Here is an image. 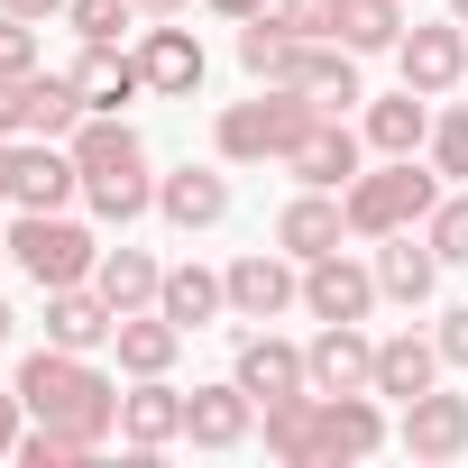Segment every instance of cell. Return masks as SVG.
Here are the masks:
<instances>
[{"label":"cell","instance_id":"cell-1","mask_svg":"<svg viewBox=\"0 0 468 468\" xmlns=\"http://www.w3.org/2000/svg\"><path fill=\"white\" fill-rule=\"evenodd\" d=\"M267 450H276L285 468L377 459V450H386V413H377V395H322V386H303V395L267 404Z\"/></svg>","mask_w":468,"mask_h":468},{"label":"cell","instance_id":"cell-2","mask_svg":"<svg viewBox=\"0 0 468 468\" xmlns=\"http://www.w3.org/2000/svg\"><path fill=\"white\" fill-rule=\"evenodd\" d=\"M19 404H28V422H47V431H74L83 450H101L111 431H120V386L92 367V349H28L19 358Z\"/></svg>","mask_w":468,"mask_h":468},{"label":"cell","instance_id":"cell-3","mask_svg":"<svg viewBox=\"0 0 468 468\" xmlns=\"http://www.w3.org/2000/svg\"><path fill=\"white\" fill-rule=\"evenodd\" d=\"M74 147V165H83V202L111 220V229H129L138 211H156V175H147V138L120 120V111H83V129L65 138Z\"/></svg>","mask_w":468,"mask_h":468},{"label":"cell","instance_id":"cell-4","mask_svg":"<svg viewBox=\"0 0 468 468\" xmlns=\"http://www.w3.org/2000/svg\"><path fill=\"white\" fill-rule=\"evenodd\" d=\"M313 120H322V111H313L303 92L258 83V101H229V111L211 120V147H220V165H285Z\"/></svg>","mask_w":468,"mask_h":468},{"label":"cell","instance_id":"cell-5","mask_svg":"<svg viewBox=\"0 0 468 468\" xmlns=\"http://www.w3.org/2000/svg\"><path fill=\"white\" fill-rule=\"evenodd\" d=\"M441 202V165H413V156H386V165H358V184L340 193L349 211V239H386V229H422Z\"/></svg>","mask_w":468,"mask_h":468},{"label":"cell","instance_id":"cell-6","mask_svg":"<svg viewBox=\"0 0 468 468\" xmlns=\"http://www.w3.org/2000/svg\"><path fill=\"white\" fill-rule=\"evenodd\" d=\"M10 258H19V276L37 285V294H56V285H92V267H101V239L83 220H65V211H19V229H10Z\"/></svg>","mask_w":468,"mask_h":468},{"label":"cell","instance_id":"cell-7","mask_svg":"<svg viewBox=\"0 0 468 468\" xmlns=\"http://www.w3.org/2000/svg\"><path fill=\"white\" fill-rule=\"evenodd\" d=\"M267 83L303 92L322 120H349V111L367 101V83H358V56H349L340 37H285V47H276V65H267Z\"/></svg>","mask_w":468,"mask_h":468},{"label":"cell","instance_id":"cell-8","mask_svg":"<svg viewBox=\"0 0 468 468\" xmlns=\"http://www.w3.org/2000/svg\"><path fill=\"white\" fill-rule=\"evenodd\" d=\"M220 285H229V322H276V313L303 303V258H285V249H249V258L220 267Z\"/></svg>","mask_w":468,"mask_h":468},{"label":"cell","instance_id":"cell-9","mask_svg":"<svg viewBox=\"0 0 468 468\" xmlns=\"http://www.w3.org/2000/svg\"><path fill=\"white\" fill-rule=\"evenodd\" d=\"M395 65H404V83L413 92H459L468 83V19H413L404 37H395Z\"/></svg>","mask_w":468,"mask_h":468},{"label":"cell","instance_id":"cell-10","mask_svg":"<svg viewBox=\"0 0 468 468\" xmlns=\"http://www.w3.org/2000/svg\"><path fill=\"white\" fill-rule=\"evenodd\" d=\"M386 294H377V267H358L349 249H331V258H303V313L313 322H367Z\"/></svg>","mask_w":468,"mask_h":468},{"label":"cell","instance_id":"cell-11","mask_svg":"<svg viewBox=\"0 0 468 468\" xmlns=\"http://www.w3.org/2000/svg\"><path fill=\"white\" fill-rule=\"evenodd\" d=\"M358 165H367V138H358L349 120H313V129L294 138V156H285V175L313 184V193H349Z\"/></svg>","mask_w":468,"mask_h":468},{"label":"cell","instance_id":"cell-12","mask_svg":"<svg viewBox=\"0 0 468 468\" xmlns=\"http://www.w3.org/2000/svg\"><path fill=\"white\" fill-rule=\"evenodd\" d=\"M138 74H147V92L193 101V92H202V74H211V56H202V37H193V28L156 19V28H138Z\"/></svg>","mask_w":468,"mask_h":468},{"label":"cell","instance_id":"cell-13","mask_svg":"<svg viewBox=\"0 0 468 468\" xmlns=\"http://www.w3.org/2000/svg\"><path fill=\"white\" fill-rule=\"evenodd\" d=\"M303 367H313L322 395H377V340L358 322H322L313 349H303Z\"/></svg>","mask_w":468,"mask_h":468},{"label":"cell","instance_id":"cell-14","mask_svg":"<svg viewBox=\"0 0 468 468\" xmlns=\"http://www.w3.org/2000/svg\"><path fill=\"white\" fill-rule=\"evenodd\" d=\"M258 431V395L239 386V377H220V386H193L184 395V441L193 450H239Z\"/></svg>","mask_w":468,"mask_h":468},{"label":"cell","instance_id":"cell-15","mask_svg":"<svg viewBox=\"0 0 468 468\" xmlns=\"http://www.w3.org/2000/svg\"><path fill=\"white\" fill-rule=\"evenodd\" d=\"M229 377H239V386L258 395V413L313 386V367H303V349H294V340H276V331H239V367H229Z\"/></svg>","mask_w":468,"mask_h":468},{"label":"cell","instance_id":"cell-16","mask_svg":"<svg viewBox=\"0 0 468 468\" xmlns=\"http://www.w3.org/2000/svg\"><path fill=\"white\" fill-rule=\"evenodd\" d=\"M422 468H441V459H459L468 450V395H441V386H422L413 404H404V431H395Z\"/></svg>","mask_w":468,"mask_h":468},{"label":"cell","instance_id":"cell-17","mask_svg":"<svg viewBox=\"0 0 468 468\" xmlns=\"http://www.w3.org/2000/svg\"><path fill=\"white\" fill-rule=\"evenodd\" d=\"M74 193H83V165H74V147H56V138L19 147V165H10V202H19V211H65Z\"/></svg>","mask_w":468,"mask_h":468},{"label":"cell","instance_id":"cell-18","mask_svg":"<svg viewBox=\"0 0 468 468\" xmlns=\"http://www.w3.org/2000/svg\"><path fill=\"white\" fill-rule=\"evenodd\" d=\"M156 211L175 229H220L229 220V175L220 165H175V175H156Z\"/></svg>","mask_w":468,"mask_h":468},{"label":"cell","instance_id":"cell-19","mask_svg":"<svg viewBox=\"0 0 468 468\" xmlns=\"http://www.w3.org/2000/svg\"><path fill=\"white\" fill-rule=\"evenodd\" d=\"M340 239H349V211H340V193H313V184H303V193L276 211V249H285V258H331Z\"/></svg>","mask_w":468,"mask_h":468},{"label":"cell","instance_id":"cell-20","mask_svg":"<svg viewBox=\"0 0 468 468\" xmlns=\"http://www.w3.org/2000/svg\"><path fill=\"white\" fill-rule=\"evenodd\" d=\"M441 285V249L422 239V229H386L377 239V294L386 303H422Z\"/></svg>","mask_w":468,"mask_h":468},{"label":"cell","instance_id":"cell-21","mask_svg":"<svg viewBox=\"0 0 468 468\" xmlns=\"http://www.w3.org/2000/svg\"><path fill=\"white\" fill-rule=\"evenodd\" d=\"M358 138H367L377 156H422V147H431V92H413V83H404V92H377Z\"/></svg>","mask_w":468,"mask_h":468},{"label":"cell","instance_id":"cell-22","mask_svg":"<svg viewBox=\"0 0 468 468\" xmlns=\"http://www.w3.org/2000/svg\"><path fill=\"white\" fill-rule=\"evenodd\" d=\"M120 441H129V450H165V441H184V386L138 377V386L120 395Z\"/></svg>","mask_w":468,"mask_h":468},{"label":"cell","instance_id":"cell-23","mask_svg":"<svg viewBox=\"0 0 468 468\" xmlns=\"http://www.w3.org/2000/svg\"><path fill=\"white\" fill-rule=\"evenodd\" d=\"M74 92H83V111H129V101L147 92L138 47H83V56H74Z\"/></svg>","mask_w":468,"mask_h":468},{"label":"cell","instance_id":"cell-24","mask_svg":"<svg viewBox=\"0 0 468 468\" xmlns=\"http://www.w3.org/2000/svg\"><path fill=\"white\" fill-rule=\"evenodd\" d=\"M111 331H120V313L101 303V285H56L47 294V340L56 349H111Z\"/></svg>","mask_w":468,"mask_h":468},{"label":"cell","instance_id":"cell-25","mask_svg":"<svg viewBox=\"0 0 468 468\" xmlns=\"http://www.w3.org/2000/svg\"><path fill=\"white\" fill-rule=\"evenodd\" d=\"M156 313L193 340V331H211L220 313H229V285L211 276V267H165V285H156Z\"/></svg>","mask_w":468,"mask_h":468},{"label":"cell","instance_id":"cell-26","mask_svg":"<svg viewBox=\"0 0 468 468\" xmlns=\"http://www.w3.org/2000/svg\"><path fill=\"white\" fill-rule=\"evenodd\" d=\"M441 340H422V331H395V340H377V395H395V404H413L422 386H441Z\"/></svg>","mask_w":468,"mask_h":468},{"label":"cell","instance_id":"cell-27","mask_svg":"<svg viewBox=\"0 0 468 468\" xmlns=\"http://www.w3.org/2000/svg\"><path fill=\"white\" fill-rule=\"evenodd\" d=\"M111 349H120V367H129V377H165V367H175V349H184V331L147 303V313H120Z\"/></svg>","mask_w":468,"mask_h":468},{"label":"cell","instance_id":"cell-28","mask_svg":"<svg viewBox=\"0 0 468 468\" xmlns=\"http://www.w3.org/2000/svg\"><path fill=\"white\" fill-rule=\"evenodd\" d=\"M92 285H101V303H111V313H147V303H156V285H165V267H156L147 249H101Z\"/></svg>","mask_w":468,"mask_h":468},{"label":"cell","instance_id":"cell-29","mask_svg":"<svg viewBox=\"0 0 468 468\" xmlns=\"http://www.w3.org/2000/svg\"><path fill=\"white\" fill-rule=\"evenodd\" d=\"M83 129V92H74V74H28V138H74Z\"/></svg>","mask_w":468,"mask_h":468},{"label":"cell","instance_id":"cell-30","mask_svg":"<svg viewBox=\"0 0 468 468\" xmlns=\"http://www.w3.org/2000/svg\"><path fill=\"white\" fill-rule=\"evenodd\" d=\"M404 37V0H349V10H340V47L349 56H386Z\"/></svg>","mask_w":468,"mask_h":468},{"label":"cell","instance_id":"cell-31","mask_svg":"<svg viewBox=\"0 0 468 468\" xmlns=\"http://www.w3.org/2000/svg\"><path fill=\"white\" fill-rule=\"evenodd\" d=\"M65 19H74V37H83V47H120V37H129V19H138V0H65Z\"/></svg>","mask_w":468,"mask_h":468},{"label":"cell","instance_id":"cell-32","mask_svg":"<svg viewBox=\"0 0 468 468\" xmlns=\"http://www.w3.org/2000/svg\"><path fill=\"white\" fill-rule=\"evenodd\" d=\"M422 239L441 249V267H468V193H441V202H431Z\"/></svg>","mask_w":468,"mask_h":468},{"label":"cell","instance_id":"cell-33","mask_svg":"<svg viewBox=\"0 0 468 468\" xmlns=\"http://www.w3.org/2000/svg\"><path fill=\"white\" fill-rule=\"evenodd\" d=\"M431 165H441V184H468V101H450L431 120Z\"/></svg>","mask_w":468,"mask_h":468},{"label":"cell","instance_id":"cell-34","mask_svg":"<svg viewBox=\"0 0 468 468\" xmlns=\"http://www.w3.org/2000/svg\"><path fill=\"white\" fill-rule=\"evenodd\" d=\"M83 459H92V450H83L74 431H47V422L19 431V468H83Z\"/></svg>","mask_w":468,"mask_h":468},{"label":"cell","instance_id":"cell-35","mask_svg":"<svg viewBox=\"0 0 468 468\" xmlns=\"http://www.w3.org/2000/svg\"><path fill=\"white\" fill-rule=\"evenodd\" d=\"M340 10L349 0H267V19H285L294 37H340Z\"/></svg>","mask_w":468,"mask_h":468},{"label":"cell","instance_id":"cell-36","mask_svg":"<svg viewBox=\"0 0 468 468\" xmlns=\"http://www.w3.org/2000/svg\"><path fill=\"white\" fill-rule=\"evenodd\" d=\"M0 74H37V19L0 10Z\"/></svg>","mask_w":468,"mask_h":468},{"label":"cell","instance_id":"cell-37","mask_svg":"<svg viewBox=\"0 0 468 468\" xmlns=\"http://www.w3.org/2000/svg\"><path fill=\"white\" fill-rule=\"evenodd\" d=\"M28 129V74H0V138Z\"/></svg>","mask_w":468,"mask_h":468},{"label":"cell","instance_id":"cell-38","mask_svg":"<svg viewBox=\"0 0 468 468\" xmlns=\"http://www.w3.org/2000/svg\"><path fill=\"white\" fill-rule=\"evenodd\" d=\"M431 340H441V358H450V367H468V303H450Z\"/></svg>","mask_w":468,"mask_h":468},{"label":"cell","instance_id":"cell-39","mask_svg":"<svg viewBox=\"0 0 468 468\" xmlns=\"http://www.w3.org/2000/svg\"><path fill=\"white\" fill-rule=\"evenodd\" d=\"M19 431H28V404L19 386H0V459H19Z\"/></svg>","mask_w":468,"mask_h":468},{"label":"cell","instance_id":"cell-40","mask_svg":"<svg viewBox=\"0 0 468 468\" xmlns=\"http://www.w3.org/2000/svg\"><path fill=\"white\" fill-rule=\"evenodd\" d=\"M211 10H220V19H239V28H249V19H267V0H211Z\"/></svg>","mask_w":468,"mask_h":468},{"label":"cell","instance_id":"cell-41","mask_svg":"<svg viewBox=\"0 0 468 468\" xmlns=\"http://www.w3.org/2000/svg\"><path fill=\"white\" fill-rule=\"evenodd\" d=\"M0 10H19V19H56L65 0H0Z\"/></svg>","mask_w":468,"mask_h":468},{"label":"cell","instance_id":"cell-42","mask_svg":"<svg viewBox=\"0 0 468 468\" xmlns=\"http://www.w3.org/2000/svg\"><path fill=\"white\" fill-rule=\"evenodd\" d=\"M193 0H138V19H184Z\"/></svg>","mask_w":468,"mask_h":468},{"label":"cell","instance_id":"cell-43","mask_svg":"<svg viewBox=\"0 0 468 468\" xmlns=\"http://www.w3.org/2000/svg\"><path fill=\"white\" fill-rule=\"evenodd\" d=\"M10 165H19V147H10V138H0V202H10Z\"/></svg>","mask_w":468,"mask_h":468},{"label":"cell","instance_id":"cell-44","mask_svg":"<svg viewBox=\"0 0 468 468\" xmlns=\"http://www.w3.org/2000/svg\"><path fill=\"white\" fill-rule=\"evenodd\" d=\"M10 331H19V313H10V303H0V340H10Z\"/></svg>","mask_w":468,"mask_h":468},{"label":"cell","instance_id":"cell-45","mask_svg":"<svg viewBox=\"0 0 468 468\" xmlns=\"http://www.w3.org/2000/svg\"><path fill=\"white\" fill-rule=\"evenodd\" d=\"M450 19H468V0H450Z\"/></svg>","mask_w":468,"mask_h":468},{"label":"cell","instance_id":"cell-46","mask_svg":"<svg viewBox=\"0 0 468 468\" xmlns=\"http://www.w3.org/2000/svg\"><path fill=\"white\" fill-rule=\"evenodd\" d=\"M0 258H10V229H0Z\"/></svg>","mask_w":468,"mask_h":468}]
</instances>
